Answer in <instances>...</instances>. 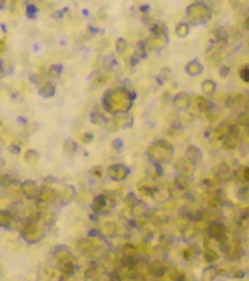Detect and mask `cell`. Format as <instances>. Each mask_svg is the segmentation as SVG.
Returning a JSON list of instances; mask_svg holds the SVG:
<instances>
[{"label":"cell","instance_id":"8d00e7d4","mask_svg":"<svg viewBox=\"0 0 249 281\" xmlns=\"http://www.w3.org/2000/svg\"><path fill=\"white\" fill-rule=\"evenodd\" d=\"M92 175V177H103V174H104V167H101V166H94L91 169V172H89Z\"/></svg>","mask_w":249,"mask_h":281},{"label":"cell","instance_id":"5b68a950","mask_svg":"<svg viewBox=\"0 0 249 281\" xmlns=\"http://www.w3.org/2000/svg\"><path fill=\"white\" fill-rule=\"evenodd\" d=\"M75 198V187L73 186H62L60 189H55V200H53V205L57 206H67L73 201Z\"/></svg>","mask_w":249,"mask_h":281},{"label":"cell","instance_id":"7bdbcfd3","mask_svg":"<svg viewBox=\"0 0 249 281\" xmlns=\"http://www.w3.org/2000/svg\"><path fill=\"white\" fill-rule=\"evenodd\" d=\"M92 138H94V135L92 133H84L82 135V142H85V143H91Z\"/></svg>","mask_w":249,"mask_h":281},{"label":"cell","instance_id":"74e56055","mask_svg":"<svg viewBox=\"0 0 249 281\" xmlns=\"http://www.w3.org/2000/svg\"><path fill=\"white\" fill-rule=\"evenodd\" d=\"M60 73H62V67H60V65H52V67H50V73H48V75L52 77V79H55V77H60Z\"/></svg>","mask_w":249,"mask_h":281},{"label":"cell","instance_id":"60d3db41","mask_svg":"<svg viewBox=\"0 0 249 281\" xmlns=\"http://www.w3.org/2000/svg\"><path fill=\"white\" fill-rule=\"evenodd\" d=\"M229 72H231V68H229L227 67V65H222V67H220V77H222V79H225V77H227L229 75Z\"/></svg>","mask_w":249,"mask_h":281},{"label":"cell","instance_id":"7a4b0ae2","mask_svg":"<svg viewBox=\"0 0 249 281\" xmlns=\"http://www.w3.org/2000/svg\"><path fill=\"white\" fill-rule=\"evenodd\" d=\"M46 222L41 220L40 217H34V218H28L24 224L21 225V235L22 239L29 244H36L40 242L46 233Z\"/></svg>","mask_w":249,"mask_h":281},{"label":"cell","instance_id":"ac0fdd59","mask_svg":"<svg viewBox=\"0 0 249 281\" xmlns=\"http://www.w3.org/2000/svg\"><path fill=\"white\" fill-rule=\"evenodd\" d=\"M232 174H234V170H232V167H229L227 162H222L215 169V177H217V181H220V182L229 181V179L232 177Z\"/></svg>","mask_w":249,"mask_h":281},{"label":"cell","instance_id":"2e32d148","mask_svg":"<svg viewBox=\"0 0 249 281\" xmlns=\"http://www.w3.org/2000/svg\"><path fill=\"white\" fill-rule=\"evenodd\" d=\"M145 50L147 52H157V50H162L167 45V38H157V36H149L145 41Z\"/></svg>","mask_w":249,"mask_h":281},{"label":"cell","instance_id":"83f0119b","mask_svg":"<svg viewBox=\"0 0 249 281\" xmlns=\"http://www.w3.org/2000/svg\"><path fill=\"white\" fill-rule=\"evenodd\" d=\"M203 257H205V263L207 264H213L219 261V251L213 247H205L203 251Z\"/></svg>","mask_w":249,"mask_h":281},{"label":"cell","instance_id":"b9f144b4","mask_svg":"<svg viewBox=\"0 0 249 281\" xmlns=\"http://www.w3.org/2000/svg\"><path fill=\"white\" fill-rule=\"evenodd\" d=\"M26 10H28V15H29L31 19H34V15H36V12H38V9H36V7H34V5H31V3L28 5V9H26Z\"/></svg>","mask_w":249,"mask_h":281},{"label":"cell","instance_id":"7c38bea8","mask_svg":"<svg viewBox=\"0 0 249 281\" xmlns=\"http://www.w3.org/2000/svg\"><path fill=\"white\" fill-rule=\"evenodd\" d=\"M55 200V189H53L50 184H43L41 189H40V196H38V208H45V206H48L50 203H53Z\"/></svg>","mask_w":249,"mask_h":281},{"label":"cell","instance_id":"d6a6232c","mask_svg":"<svg viewBox=\"0 0 249 281\" xmlns=\"http://www.w3.org/2000/svg\"><path fill=\"white\" fill-rule=\"evenodd\" d=\"M189 29H191V26L188 22H180V24H176V36L186 38L189 34Z\"/></svg>","mask_w":249,"mask_h":281},{"label":"cell","instance_id":"7402d4cb","mask_svg":"<svg viewBox=\"0 0 249 281\" xmlns=\"http://www.w3.org/2000/svg\"><path fill=\"white\" fill-rule=\"evenodd\" d=\"M229 40V34H227V29L225 27H217L213 31V45L212 46H220V45H225Z\"/></svg>","mask_w":249,"mask_h":281},{"label":"cell","instance_id":"f546056e","mask_svg":"<svg viewBox=\"0 0 249 281\" xmlns=\"http://www.w3.org/2000/svg\"><path fill=\"white\" fill-rule=\"evenodd\" d=\"M24 162L29 164V166H36L40 162V154L36 150H33V148H29V150L24 152Z\"/></svg>","mask_w":249,"mask_h":281},{"label":"cell","instance_id":"cb8c5ba5","mask_svg":"<svg viewBox=\"0 0 249 281\" xmlns=\"http://www.w3.org/2000/svg\"><path fill=\"white\" fill-rule=\"evenodd\" d=\"M185 72L188 73L189 77H196V75H200V73L203 72V65H201L198 60H191V61H188V63H186Z\"/></svg>","mask_w":249,"mask_h":281},{"label":"cell","instance_id":"ffe728a7","mask_svg":"<svg viewBox=\"0 0 249 281\" xmlns=\"http://www.w3.org/2000/svg\"><path fill=\"white\" fill-rule=\"evenodd\" d=\"M176 172H178V175H183V177H189V175L194 172V167L183 157L176 162Z\"/></svg>","mask_w":249,"mask_h":281},{"label":"cell","instance_id":"d590c367","mask_svg":"<svg viewBox=\"0 0 249 281\" xmlns=\"http://www.w3.org/2000/svg\"><path fill=\"white\" fill-rule=\"evenodd\" d=\"M241 103H244L243 96H241V94H236V96H231V97H229L227 106L232 108V106H237V104H241Z\"/></svg>","mask_w":249,"mask_h":281},{"label":"cell","instance_id":"d6986e66","mask_svg":"<svg viewBox=\"0 0 249 281\" xmlns=\"http://www.w3.org/2000/svg\"><path fill=\"white\" fill-rule=\"evenodd\" d=\"M191 106H194V111L201 112V114H208V111H210V103L203 96H193Z\"/></svg>","mask_w":249,"mask_h":281},{"label":"cell","instance_id":"4fadbf2b","mask_svg":"<svg viewBox=\"0 0 249 281\" xmlns=\"http://www.w3.org/2000/svg\"><path fill=\"white\" fill-rule=\"evenodd\" d=\"M191 101H193V97L189 96L188 92H178L176 96L173 97L174 108H176L180 112H186V111H188V109L191 108Z\"/></svg>","mask_w":249,"mask_h":281},{"label":"cell","instance_id":"ba28073f","mask_svg":"<svg viewBox=\"0 0 249 281\" xmlns=\"http://www.w3.org/2000/svg\"><path fill=\"white\" fill-rule=\"evenodd\" d=\"M188 191H189V179L183 177V175H178L169 186L171 196H185Z\"/></svg>","mask_w":249,"mask_h":281},{"label":"cell","instance_id":"9a60e30c","mask_svg":"<svg viewBox=\"0 0 249 281\" xmlns=\"http://www.w3.org/2000/svg\"><path fill=\"white\" fill-rule=\"evenodd\" d=\"M185 159L188 161L189 164H191L193 167H196L198 164H200V161L203 159V152L200 150L198 147L194 145H189L188 148H186V154H185Z\"/></svg>","mask_w":249,"mask_h":281},{"label":"cell","instance_id":"f6af8a7d","mask_svg":"<svg viewBox=\"0 0 249 281\" xmlns=\"http://www.w3.org/2000/svg\"><path fill=\"white\" fill-rule=\"evenodd\" d=\"M0 72H2V63H0Z\"/></svg>","mask_w":249,"mask_h":281},{"label":"cell","instance_id":"6da1fadb","mask_svg":"<svg viewBox=\"0 0 249 281\" xmlns=\"http://www.w3.org/2000/svg\"><path fill=\"white\" fill-rule=\"evenodd\" d=\"M131 104H133V94H130L126 89H122V87L110 89V91H106L103 96L104 111L110 112L113 116L128 114Z\"/></svg>","mask_w":249,"mask_h":281},{"label":"cell","instance_id":"30bf717a","mask_svg":"<svg viewBox=\"0 0 249 281\" xmlns=\"http://www.w3.org/2000/svg\"><path fill=\"white\" fill-rule=\"evenodd\" d=\"M77 247L85 256H94L99 251V240H96L94 237H85L77 242Z\"/></svg>","mask_w":249,"mask_h":281},{"label":"cell","instance_id":"277c9868","mask_svg":"<svg viewBox=\"0 0 249 281\" xmlns=\"http://www.w3.org/2000/svg\"><path fill=\"white\" fill-rule=\"evenodd\" d=\"M186 15L189 17V22L193 24H203L207 22L210 17H212V12H210L208 5L203 2H194L191 5H188L186 9Z\"/></svg>","mask_w":249,"mask_h":281},{"label":"cell","instance_id":"5bb4252c","mask_svg":"<svg viewBox=\"0 0 249 281\" xmlns=\"http://www.w3.org/2000/svg\"><path fill=\"white\" fill-rule=\"evenodd\" d=\"M159 186L157 182L154 181V179H143V181H140L137 184V189L140 194H143V196H155L159 191Z\"/></svg>","mask_w":249,"mask_h":281},{"label":"cell","instance_id":"f35d334b","mask_svg":"<svg viewBox=\"0 0 249 281\" xmlns=\"http://www.w3.org/2000/svg\"><path fill=\"white\" fill-rule=\"evenodd\" d=\"M183 256H185L188 261H191V259L196 257V251H194V247H188V249H185V251H183Z\"/></svg>","mask_w":249,"mask_h":281},{"label":"cell","instance_id":"4dcf8cb0","mask_svg":"<svg viewBox=\"0 0 249 281\" xmlns=\"http://www.w3.org/2000/svg\"><path fill=\"white\" fill-rule=\"evenodd\" d=\"M40 96L41 97H53L55 96V85L52 82H46L40 87Z\"/></svg>","mask_w":249,"mask_h":281},{"label":"cell","instance_id":"9c48e42d","mask_svg":"<svg viewBox=\"0 0 249 281\" xmlns=\"http://www.w3.org/2000/svg\"><path fill=\"white\" fill-rule=\"evenodd\" d=\"M40 189H41V186L38 184L36 181H33V179H28V181H24L21 184V193L24 194V198L29 201L38 200V196H40Z\"/></svg>","mask_w":249,"mask_h":281},{"label":"cell","instance_id":"484cf974","mask_svg":"<svg viewBox=\"0 0 249 281\" xmlns=\"http://www.w3.org/2000/svg\"><path fill=\"white\" fill-rule=\"evenodd\" d=\"M217 92V85L213 80H203L201 82V94H203L205 99H208V97H212L213 94Z\"/></svg>","mask_w":249,"mask_h":281},{"label":"cell","instance_id":"ab89813d","mask_svg":"<svg viewBox=\"0 0 249 281\" xmlns=\"http://www.w3.org/2000/svg\"><path fill=\"white\" fill-rule=\"evenodd\" d=\"M241 79H243V82H249V67H243L239 72Z\"/></svg>","mask_w":249,"mask_h":281},{"label":"cell","instance_id":"e575fe53","mask_svg":"<svg viewBox=\"0 0 249 281\" xmlns=\"http://www.w3.org/2000/svg\"><path fill=\"white\" fill-rule=\"evenodd\" d=\"M126 46H128L126 40H124V38H118V40H116V45H115L116 53H118V55H123L124 52H126Z\"/></svg>","mask_w":249,"mask_h":281},{"label":"cell","instance_id":"d4e9b609","mask_svg":"<svg viewBox=\"0 0 249 281\" xmlns=\"http://www.w3.org/2000/svg\"><path fill=\"white\" fill-rule=\"evenodd\" d=\"M150 36H157V38H167V26L164 22L157 21L150 26Z\"/></svg>","mask_w":249,"mask_h":281},{"label":"cell","instance_id":"8992f818","mask_svg":"<svg viewBox=\"0 0 249 281\" xmlns=\"http://www.w3.org/2000/svg\"><path fill=\"white\" fill-rule=\"evenodd\" d=\"M227 237V227H225L222 222L219 220H212L207 225V239L208 240H215L219 244L220 240H224Z\"/></svg>","mask_w":249,"mask_h":281},{"label":"cell","instance_id":"8fae6325","mask_svg":"<svg viewBox=\"0 0 249 281\" xmlns=\"http://www.w3.org/2000/svg\"><path fill=\"white\" fill-rule=\"evenodd\" d=\"M113 205H115V201L111 200V196L108 193L97 194L94 200H92V210H94L96 213H106Z\"/></svg>","mask_w":249,"mask_h":281},{"label":"cell","instance_id":"603a6c76","mask_svg":"<svg viewBox=\"0 0 249 281\" xmlns=\"http://www.w3.org/2000/svg\"><path fill=\"white\" fill-rule=\"evenodd\" d=\"M237 145H239V136L227 135L220 140V147L224 148V150H236Z\"/></svg>","mask_w":249,"mask_h":281},{"label":"cell","instance_id":"ee69618b","mask_svg":"<svg viewBox=\"0 0 249 281\" xmlns=\"http://www.w3.org/2000/svg\"><path fill=\"white\" fill-rule=\"evenodd\" d=\"M246 27H248V29H249V17L246 19Z\"/></svg>","mask_w":249,"mask_h":281},{"label":"cell","instance_id":"44dd1931","mask_svg":"<svg viewBox=\"0 0 249 281\" xmlns=\"http://www.w3.org/2000/svg\"><path fill=\"white\" fill-rule=\"evenodd\" d=\"M17 222V218L14 217L12 212L9 210H0V227L2 228H12Z\"/></svg>","mask_w":249,"mask_h":281},{"label":"cell","instance_id":"3957f363","mask_svg":"<svg viewBox=\"0 0 249 281\" xmlns=\"http://www.w3.org/2000/svg\"><path fill=\"white\" fill-rule=\"evenodd\" d=\"M149 157L155 166H164L174 159V147L167 140H157L149 148Z\"/></svg>","mask_w":249,"mask_h":281},{"label":"cell","instance_id":"e0dca14e","mask_svg":"<svg viewBox=\"0 0 249 281\" xmlns=\"http://www.w3.org/2000/svg\"><path fill=\"white\" fill-rule=\"evenodd\" d=\"M97 232H99L103 237H113V235H116V232H118V225H116V222H113V220H104L99 224Z\"/></svg>","mask_w":249,"mask_h":281},{"label":"cell","instance_id":"f1b7e54d","mask_svg":"<svg viewBox=\"0 0 249 281\" xmlns=\"http://www.w3.org/2000/svg\"><path fill=\"white\" fill-rule=\"evenodd\" d=\"M115 124L120 128H130L133 124V118L130 114H120L115 116Z\"/></svg>","mask_w":249,"mask_h":281},{"label":"cell","instance_id":"836d02e7","mask_svg":"<svg viewBox=\"0 0 249 281\" xmlns=\"http://www.w3.org/2000/svg\"><path fill=\"white\" fill-rule=\"evenodd\" d=\"M77 143L73 142V140H67V142L63 143V150H65V154L67 155H75V152H77Z\"/></svg>","mask_w":249,"mask_h":281},{"label":"cell","instance_id":"4316f807","mask_svg":"<svg viewBox=\"0 0 249 281\" xmlns=\"http://www.w3.org/2000/svg\"><path fill=\"white\" fill-rule=\"evenodd\" d=\"M91 121L92 123H97V124H104L106 123V112L103 111L99 106H96L94 109H92V112H91Z\"/></svg>","mask_w":249,"mask_h":281},{"label":"cell","instance_id":"1f68e13d","mask_svg":"<svg viewBox=\"0 0 249 281\" xmlns=\"http://www.w3.org/2000/svg\"><path fill=\"white\" fill-rule=\"evenodd\" d=\"M234 175L237 177V181L248 184L249 182V166H244V167H241V169H237L234 172Z\"/></svg>","mask_w":249,"mask_h":281},{"label":"cell","instance_id":"52a82bcc","mask_svg":"<svg viewBox=\"0 0 249 281\" xmlns=\"http://www.w3.org/2000/svg\"><path fill=\"white\" fill-rule=\"evenodd\" d=\"M106 174L111 181L122 182L130 175V169H128V166H124V164H113V166L108 167Z\"/></svg>","mask_w":249,"mask_h":281}]
</instances>
